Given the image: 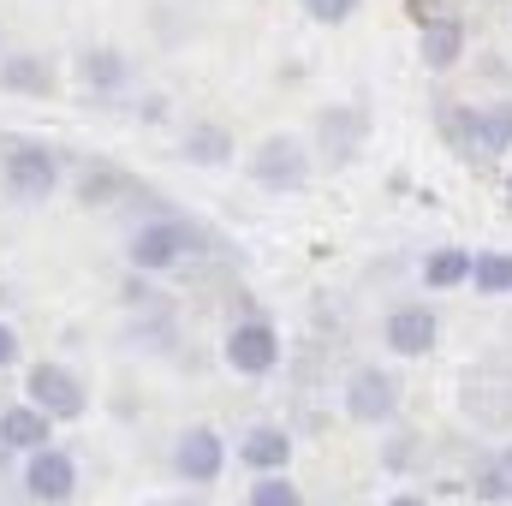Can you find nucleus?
<instances>
[{
    "label": "nucleus",
    "instance_id": "10",
    "mask_svg": "<svg viewBox=\"0 0 512 506\" xmlns=\"http://www.w3.org/2000/svg\"><path fill=\"white\" fill-rule=\"evenodd\" d=\"M239 465L256 471V477H286V465H292V435L274 429V423L245 429V441H239Z\"/></svg>",
    "mask_w": 512,
    "mask_h": 506
},
{
    "label": "nucleus",
    "instance_id": "11",
    "mask_svg": "<svg viewBox=\"0 0 512 506\" xmlns=\"http://www.w3.org/2000/svg\"><path fill=\"white\" fill-rule=\"evenodd\" d=\"M256 179H262L268 191H298V185H304V149H298L292 137H268V143L256 149Z\"/></svg>",
    "mask_w": 512,
    "mask_h": 506
},
{
    "label": "nucleus",
    "instance_id": "18",
    "mask_svg": "<svg viewBox=\"0 0 512 506\" xmlns=\"http://www.w3.org/2000/svg\"><path fill=\"white\" fill-rule=\"evenodd\" d=\"M84 72H90V84H102V90H114V84L126 78V60H120L114 48H96V54H84Z\"/></svg>",
    "mask_w": 512,
    "mask_h": 506
},
{
    "label": "nucleus",
    "instance_id": "1",
    "mask_svg": "<svg viewBox=\"0 0 512 506\" xmlns=\"http://www.w3.org/2000/svg\"><path fill=\"white\" fill-rule=\"evenodd\" d=\"M24 399H30L36 411H48L54 423H72V417H84V405H90V387L72 376L66 364L42 358V364H30V376H24Z\"/></svg>",
    "mask_w": 512,
    "mask_h": 506
},
{
    "label": "nucleus",
    "instance_id": "8",
    "mask_svg": "<svg viewBox=\"0 0 512 506\" xmlns=\"http://www.w3.org/2000/svg\"><path fill=\"white\" fill-rule=\"evenodd\" d=\"M435 334H441V322H435V310H423V304H399L382 322V340H387L393 358H423V352H435Z\"/></svg>",
    "mask_w": 512,
    "mask_h": 506
},
{
    "label": "nucleus",
    "instance_id": "3",
    "mask_svg": "<svg viewBox=\"0 0 512 506\" xmlns=\"http://www.w3.org/2000/svg\"><path fill=\"white\" fill-rule=\"evenodd\" d=\"M18 483H24V495L36 506H66L78 495V459H72L66 447H42V453L24 459Z\"/></svg>",
    "mask_w": 512,
    "mask_h": 506
},
{
    "label": "nucleus",
    "instance_id": "2",
    "mask_svg": "<svg viewBox=\"0 0 512 506\" xmlns=\"http://www.w3.org/2000/svg\"><path fill=\"white\" fill-rule=\"evenodd\" d=\"M221 358H227L233 376H251V381L274 376V364H280V334H274V322H262V316L233 322L227 340H221Z\"/></svg>",
    "mask_w": 512,
    "mask_h": 506
},
{
    "label": "nucleus",
    "instance_id": "17",
    "mask_svg": "<svg viewBox=\"0 0 512 506\" xmlns=\"http://www.w3.org/2000/svg\"><path fill=\"white\" fill-rule=\"evenodd\" d=\"M245 506H304V495H298L292 477H256L251 495H245Z\"/></svg>",
    "mask_w": 512,
    "mask_h": 506
},
{
    "label": "nucleus",
    "instance_id": "20",
    "mask_svg": "<svg viewBox=\"0 0 512 506\" xmlns=\"http://www.w3.org/2000/svg\"><path fill=\"white\" fill-rule=\"evenodd\" d=\"M6 84L42 96V90H48V66H42V60H12V66H6Z\"/></svg>",
    "mask_w": 512,
    "mask_h": 506
},
{
    "label": "nucleus",
    "instance_id": "13",
    "mask_svg": "<svg viewBox=\"0 0 512 506\" xmlns=\"http://www.w3.org/2000/svg\"><path fill=\"white\" fill-rule=\"evenodd\" d=\"M477 274V256L459 251V245H447V251H435L423 262V286H435V292H453V286H465Z\"/></svg>",
    "mask_w": 512,
    "mask_h": 506
},
{
    "label": "nucleus",
    "instance_id": "21",
    "mask_svg": "<svg viewBox=\"0 0 512 506\" xmlns=\"http://www.w3.org/2000/svg\"><path fill=\"white\" fill-rule=\"evenodd\" d=\"M304 6H310V18H322V24H340V18H352L358 0H304Z\"/></svg>",
    "mask_w": 512,
    "mask_h": 506
},
{
    "label": "nucleus",
    "instance_id": "9",
    "mask_svg": "<svg viewBox=\"0 0 512 506\" xmlns=\"http://www.w3.org/2000/svg\"><path fill=\"white\" fill-rule=\"evenodd\" d=\"M0 447H6V453H18V459H30V453L54 447V417H48V411H36L30 399L6 405V411H0Z\"/></svg>",
    "mask_w": 512,
    "mask_h": 506
},
{
    "label": "nucleus",
    "instance_id": "16",
    "mask_svg": "<svg viewBox=\"0 0 512 506\" xmlns=\"http://www.w3.org/2000/svg\"><path fill=\"white\" fill-rule=\"evenodd\" d=\"M471 286H477L483 298H501V292H512V256L507 251H483V256H477Z\"/></svg>",
    "mask_w": 512,
    "mask_h": 506
},
{
    "label": "nucleus",
    "instance_id": "15",
    "mask_svg": "<svg viewBox=\"0 0 512 506\" xmlns=\"http://www.w3.org/2000/svg\"><path fill=\"white\" fill-rule=\"evenodd\" d=\"M185 155H191L197 167H227V161H233V137L215 131V126H197L185 137Z\"/></svg>",
    "mask_w": 512,
    "mask_h": 506
},
{
    "label": "nucleus",
    "instance_id": "25",
    "mask_svg": "<svg viewBox=\"0 0 512 506\" xmlns=\"http://www.w3.org/2000/svg\"><path fill=\"white\" fill-rule=\"evenodd\" d=\"M507 197H512V179H507Z\"/></svg>",
    "mask_w": 512,
    "mask_h": 506
},
{
    "label": "nucleus",
    "instance_id": "7",
    "mask_svg": "<svg viewBox=\"0 0 512 506\" xmlns=\"http://www.w3.org/2000/svg\"><path fill=\"white\" fill-rule=\"evenodd\" d=\"M6 185H12L24 203H42V197L60 185V161H54L42 143H12V149H6Z\"/></svg>",
    "mask_w": 512,
    "mask_h": 506
},
{
    "label": "nucleus",
    "instance_id": "24",
    "mask_svg": "<svg viewBox=\"0 0 512 506\" xmlns=\"http://www.w3.org/2000/svg\"><path fill=\"white\" fill-rule=\"evenodd\" d=\"M501 465H507V471H512V447H507V453H501Z\"/></svg>",
    "mask_w": 512,
    "mask_h": 506
},
{
    "label": "nucleus",
    "instance_id": "6",
    "mask_svg": "<svg viewBox=\"0 0 512 506\" xmlns=\"http://www.w3.org/2000/svg\"><path fill=\"white\" fill-rule=\"evenodd\" d=\"M185 251H191V233H185L179 221H143V227L131 233V245H126L137 274H161V268H173Z\"/></svg>",
    "mask_w": 512,
    "mask_h": 506
},
{
    "label": "nucleus",
    "instance_id": "22",
    "mask_svg": "<svg viewBox=\"0 0 512 506\" xmlns=\"http://www.w3.org/2000/svg\"><path fill=\"white\" fill-rule=\"evenodd\" d=\"M18 364V334H12V322H0V370H12Z\"/></svg>",
    "mask_w": 512,
    "mask_h": 506
},
{
    "label": "nucleus",
    "instance_id": "14",
    "mask_svg": "<svg viewBox=\"0 0 512 506\" xmlns=\"http://www.w3.org/2000/svg\"><path fill=\"white\" fill-rule=\"evenodd\" d=\"M459 48H465V30H459L453 18H429V24H423V60H429L435 72H447V66L459 60Z\"/></svg>",
    "mask_w": 512,
    "mask_h": 506
},
{
    "label": "nucleus",
    "instance_id": "23",
    "mask_svg": "<svg viewBox=\"0 0 512 506\" xmlns=\"http://www.w3.org/2000/svg\"><path fill=\"white\" fill-rule=\"evenodd\" d=\"M387 506H429V501H423V495H411V489H399V495H393Z\"/></svg>",
    "mask_w": 512,
    "mask_h": 506
},
{
    "label": "nucleus",
    "instance_id": "4",
    "mask_svg": "<svg viewBox=\"0 0 512 506\" xmlns=\"http://www.w3.org/2000/svg\"><path fill=\"white\" fill-rule=\"evenodd\" d=\"M221 471H227V441H221V429H209V423L185 429L179 447H173V477H179V483H215Z\"/></svg>",
    "mask_w": 512,
    "mask_h": 506
},
{
    "label": "nucleus",
    "instance_id": "5",
    "mask_svg": "<svg viewBox=\"0 0 512 506\" xmlns=\"http://www.w3.org/2000/svg\"><path fill=\"white\" fill-rule=\"evenodd\" d=\"M393 411H399V381L387 376V370H358V376L346 381V417L352 423L382 429V423H393Z\"/></svg>",
    "mask_w": 512,
    "mask_h": 506
},
{
    "label": "nucleus",
    "instance_id": "19",
    "mask_svg": "<svg viewBox=\"0 0 512 506\" xmlns=\"http://www.w3.org/2000/svg\"><path fill=\"white\" fill-rule=\"evenodd\" d=\"M477 501H512V471L495 459V465H483V477H477Z\"/></svg>",
    "mask_w": 512,
    "mask_h": 506
},
{
    "label": "nucleus",
    "instance_id": "12",
    "mask_svg": "<svg viewBox=\"0 0 512 506\" xmlns=\"http://www.w3.org/2000/svg\"><path fill=\"white\" fill-rule=\"evenodd\" d=\"M459 131H465L477 149H489V155L512 149V102L489 108V114H459Z\"/></svg>",
    "mask_w": 512,
    "mask_h": 506
}]
</instances>
